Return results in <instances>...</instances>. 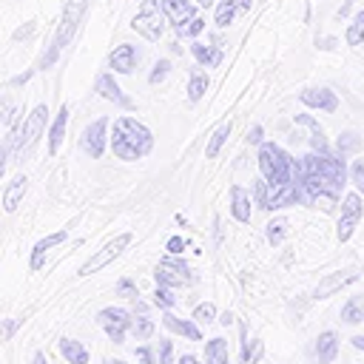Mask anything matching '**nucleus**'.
I'll return each mask as SVG.
<instances>
[{"label": "nucleus", "mask_w": 364, "mask_h": 364, "mask_svg": "<svg viewBox=\"0 0 364 364\" xmlns=\"http://www.w3.org/2000/svg\"><path fill=\"white\" fill-rule=\"evenodd\" d=\"M151 148H154V134H151L148 125H142L134 117L114 119V131H111V151H114V156H119L125 162H134V159L148 156Z\"/></svg>", "instance_id": "nucleus-1"}, {"label": "nucleus", "mask_w": 364, "mask_h": 364, "mask_svg": "<svg viewBox=\"0 0 364 364\" xmlns=\"http://www.w3.org/2000/svg\"><path fill=\"white\" fill-rule=\"evenodd\" d=\"M85 9H88V0H68V3L63 6V14H60V23H57V31H54L51 43L46 46V51L40 54V60H37L34 71H46V68H51V65L60 60V54L68 48V43L74 40V34H77V28H80V20H82Z\"/></svg>", "instance_id": "nucleus-2"}, {"label": "nucleus", "mask_w": 364, "mask_h": 364, "mask_svg": "<svg viewBox=\"0 0 364 364\" xmlns=\"http://www.w3.org/2000/svg\"><path fill=\"white\" fill-rule=\"evenodd\" d=\"M293 156L276 145V142H262L259 145V171L270 185H290L293 182Z\"/></svg>", "instance_id": "nucleus-3"}, {"label": "nucleus", "mask_w": 364, "mask_h": 364, "mask_svg": "<svg viewBox=\"0 0 364 364\" xmlns=\"http://www.w3.org/2000/svg\"><path fill=\"white\" fill-rule=\"evenodd\" d=\"M307 168H313L321 179H324V185H327V191L338 199V193H341V188L347 185V168H344V159H341V154H330V151H313V154H307L304 159H301Z\"/></svg>", "instance_id": "nucleus-4"}, {"label": "nucleus", "mask_w": 364, "mask_h": 364, "mask_svg": "<svg viewBox=\"0 0 364 364\" xmlns=\"http://www.w3.org/2000/svg\"><path fill=\"white\" fill-rule=\"evenodd\" d=\"M165 20H168V14L162 9V0H145L134 14L131 28L136 34H142L145 40H159L165 31Z\"/></svg>", "instance_id": "nucleus-5"}, {"label": "nucleus", "mask_w": 364, "mask_h": 364, "mask_svg": "<svg viewBox=\"0 0 364 364\" xmlns=\"http://www.w3.org/2000/svg\"><path fill=\"white\" fill-rule=\"evenodd\" d=\"M128 245H131V233H119V236H114L111 242H105V245H102V247H100V250H97V253H94V256H91V259L77 270V276H91V273L102 270V267H105V264H111V262H114V259H117Z\"/></svg>", "instance_id": "nucleus-6"}, {"label": "nucleus", "mask_w": 364, "mask_h": 364, "mask_svg": "<svg viewBox=\"0 0 364 364\" xmlns=\"http://www.w3.org/2000/svg\"><path fill=\"white\" fill-rule=\"evenodd\" d=\"M154 279H156V284H165V287H182V284H191V282H193V270H191L182 259L165 256V259L156 264Z\"/></svg>", "instance_id": "nucleus-7"}, {"label": "nucleus", "mask_w": 364, "mask_h": 364, "mask_svg": "<svg viewBox=\"0 0 364 364\" xmlns=\"http://www.w3.org/2000/svg\"><path fill=\"white\" fill-rule=\"evenodd\" d=\"M97 321H100V327L108 333V338L114 344H122L125 333L134 327V318H131V313L125 307H105V310L97 313Z\"/></svg>", "instance_id": "nucleus-8"}, {"label": "nucleus", "mask_w": 364, "mask_h": 364, "mask_svg": "<svg viewBox=\"0 0 364 364\" xmlns=\"http://www.w3.org/2000/svg\"><path fill=\"white\" fill-rule=\"evenodd\" d=\"M111 142V136H108V119L105 117H100V119H94L91 125H85V131H82V136H80V148L91 156V159H100L102 154H105V145Z\"/></svg>", "instance_id": "nucleus-9"}, {"label": "nucleus", "mask_w": 364, "mask_h": 364, "mask_svg": "<svg viewBox=\"0 0 364 364\" xmlns=\"http://www.w3.org/2000/svg\"><path fill=\"white\" fill-rule=\"evenodd\" d=\"M364 213V202H361V193H347L344 196V205H341V216H338V228H336V236L338 242H347L353 236V230L358 228V219Z\"/></svg>", "instance_id": "nucleus-10"}, {"label": "nucleus", "mask_w": 364, "mask_h": 364, "mask_svg": "<svg viewBox=\"0 0 364 364\" xmlns=\"http://www.w3.org/2000/svg\"><path fill=\"white\" fill-rule=\"evenodd\" d=\"M358 276H361V270H358V267H347V270H336V273H327V276H324V279L316 284V290H313V299H330L336 290H341V287L353 284Z\"/></svg>", "instance_id": "nucleus-11"}, {"label": "nucleus", "mask_w": 364, "mask_h": 364, "mask_svg": "<svg viewBox=\"0 0 364 364\" xmlns=\"http://www.w3.org/2000/svg\"><path fill=\"white\" fill-rule=\"evenodd\" d=\"M162 9H165V14H168V23L173 26V31L185 28V26L199 14L191 0H162Z\"/></svg>", "instance_id": "nucleus-12"}, {"label": "nucleus", "mask_w": 364, "mask_h": 364, "mask_svg": "<svg viewBox=\"0 0 364 364\" xmlns=\"http://www.w3.org/2000/svg\"><path fill=\"white\" fill-rule=\"evenodd\" d=\"M299 100H301L307 108H318V111H327V114H333V111L338 108V97H336V91H330V88H304V91L299 94Z\"/></svg>", "instance_id": "nucleus-13"}, {"label": "nucleus", "mask_w": 364, "mask_h": 364, "mask_svg": "<svg viewBox=\"0 0 364 364\" xmlns=\"http://www.w3.org/2000/svg\"><path fill=\"white\" fill-rule=\"evenodd\" d=\"M94 85H97V94H100L102 100H108V102H114V105H119V108H128V111L134 108V100L122 94V88L114 82L111 74H100Z\"/></svg>", "instance_id": "nucleus-14"}, {"label": "nucleus", "mask_w": 364, "mask_h": 364, "mask_svg": "<svg viewBox=\"0 0 364 364\" xmlns=\"http://www.w3.org/2000/svg\"><path fill=\"white\" fill-rule=\"evenodd\" d=\"M136 60H139V54H136V48L128 46V43L117 46V48L108 54V65H111L117 74H131V71L136 68Z\"/></svg>", "instance_id": "nucleus-15"}, {"label": "nucleus", "mask_w": 364, "mask_h": 364, "mask_svg": "<svg viewBox=\"0 0 364 364\" xmlns=\"http://www.w3.org/2000/svg\"><path fill=\"white\" fill-rule=\"evenodd\" d=\"M162 324H165L171 333H179V336H185V338H191V341H199V338H202L199 324H196L193 318H179V316H173L171 310L162 313Z\"/></svg>", "instance_id": "nucleus-16"}, {"label": "nucleus", "mask_w": 364, "mask_h": 364, "mask_svg": "<svg viewBox=\"0 0 364 364\" xmlns=\"http://www.w3.org/2000/svg\"><path fill=\"white\" fill-rule=\"evenodd\" d=\"M247 9H250V0H222V3L216 6L213 23H216L219 28H225V26H230L239 14H245Z\"/></svg>", "instance_id": "nucleus-17"}, {"label": "nucleus", "mask_w": 364, "mask_h": 364, "mask_svg": "<svg viewBox=\"0 0 364 364\" xmlns=\"http://www.w3.org/2000/svg\"><path fill=\"white\" fill-rule=\"evenodd\" d=\"M65 236H68V230H57V233H48L46 239H40L34 247H31V270H40L43 264H46V256H48V250L54 247V245H60V242H65Z\"/></svg>", "instance_id": "nucleus-18"}, {"label": "nucleus", "mask_w": 364, "mask_h": 364, "mask_svg": "<svg viewBox=\"0 0 364 364\" xmlns=\"http://www.w3.org/2000/svg\"><path fill=\"white\" fill-rule=\"evenodd\" d=\"M26 188H28L26 173H17V176L6 185V191H3V208H6V213H14V210H17V205H20L23 196H26Z\"/></svg>", "instance_id": "nucleus-19"}, {"label": "nucleus", "mask_w": 364, "mask_h": 364, "mask_svg": "<svg viewBox=\"0 0 364 364\" xmlns=\"http://www.w3.org/2000/svg\"><path fill=\"white\" fill-rule=\"evenodd\" d=\"M230 213H233V219L242 222V225H247L250 216H253V210H250V193H247L245 188H239V185L230 188Z\"/></svg>", "instance_id": "nucleus-20"}, {"label": "nucleus", "mask_w": 364, "mask_h": 364, "mask_svg": "<svg viewBox=\"0 0 364 364\" xmlns=\"http://www.w3.org/2000/svg\"><path fill=\"white\" fill-rule=\"evenodd\" d=\"M242 333V353H239V364H259L264 355V344L259 338H247V327H239Z\"/></svg>", "instance_id": "nucleus-21"}, {"label": "nucleus", "mask_w": 364, "mask_h": 364, "mask_svg": "<svg viewBox=\"0 0 364 364\" xmlns=\"http://www.w3.org/2000/svg\"><path fill=\"white\" fill-rule=\"evenodd\" d=\"M65 125H68V105H63V108L57 111L54 122H51V131H48V154H51V156L60 151V145H63V139H65Z\"/></svg>", "instance_id": "nucleus-22"}, {"label": "nucleus", "mask_w": 364, "mask_h": 364, "mask_svg": "<svg viewBox=\"0 0 364 364\" xmlns=\"http://www.w3.org/2000/svg\"><path fill=\"white\" fill-rule=\"evenodd\" d=\"M336 355H338V336L333 330L318 333V338H316V358H318V364H330Z\"/></svg>", "instance_id": "nucleus-23"}, {"label": "nucleus", "mask_w": 364, "mask_h": 364, "mask_svg": "<svg viewBox=\"0 0 364 364\" xmlns=\"http://www.w3.org/2000/svg\"><path fill=\"white\" fill-rule=\"evenodd\" d=\"M191 54H193V57H196V63H199V65H205V68H216V65L222 63V51H219L216 46L193 43V46H191Z\"/></svg>", "instance_id": "nucleus-24"}, {"label": "nucleus", "mask_w": 364, "mask_h": 364, "mask_svg": "<svg viewBox=\"0 0 364 364\" xmlns=\"http://www.w3.org/2000/svg\"><path fill=\"white\" fill-rule=\"evenodd\" d=\"M296 125H307V128H310L313 151H330V148H327V139H324V128H321L310 114H299V117H296Z\"/></svg>", "instance_id": "nucleus-25"}, {"label": "nucleus", "mask_w": 364, "mask_h": 364, "mask_svg": "<svg viewBox=\"0 0 364 364\" xmlns=\"http://www.w3.org/2000/svg\"><path fill=\"white\" fill-rule=\"evenodd\" d=\"M60 353L68 364H88V350L74 338H60Z\"/></svg>", "instance_id": "nucleus-26"}, {"label": "nucleus", "mask_w": 364, "mask_h": 364, "mask_svg": "<svg viewBox=\"0 0 364 364\" xmlns=\"http://www.w3.org/2000/svg\"><path fill=\"white\" fill-rule=\"evenodd\" d=\"M205 364H230V353H228L225 338H210L205 344Z\"/></svg>", "instance_id": "nucleus-27"}, {"label": "nucleus", "mask_w": 364, "mask_h": 364, "mask_svg": "<svg viewBox=\"0 0 364 364\" xmlns=\"http://www.w3.org/2000/svg\"><path fill=\"white\" fill-rule=\"evenodd\" d=\"M230 131H233V122L228 119V122H222V125H219V128L210 134V142H208V148H205V156H208V159H213V156L222 151V145L228 142Z\"/></svg>", "instance_id": "nucleus-28"}, {"label": "nucleus", "mask_w": 364, "mask_h": 364, "mask_svg": "<svg viewBox=\"0 0 364 364\" xmlns=\"http://www.w3.org/2000/svg\"><path fill=\"white\" fill-rule=\"evenodd\" d=\"M344 40H347V46H364V11L353 14V20L347 23Z\"/></svg>", "instance_id": "nucleus-29"}, {"label": "nucleus", "mask_w": 364, "mask_h": 364, "mask_svg": "<svg viewBox=\"0 0 364 364\" xmlns=\"http://www.w3.org/2000/svg\"><path fill=\"white\" fill-rule=\"evenodd\" d=\"M341 318H344L347 324H358V321H364V296H353V299L341 307Z\"/></svg>", "instance_id": "nucleus-30"}, {"label": "nucleus", "mask_w": 364, "mask_h": 364, "mask_svg": "<svg viewBox=\"0 0 364 364\" xmlns=\"http://www.w3.org/2000/svg\"><path fill=\"white\" fill-rule=\"evenodd\" d=\"M208 85H210L208 74H193V77L188 80V100H191V102H199V100L205 97Z\"/></svg>", "instance_id": "nucleus-31"}, {"label": "nucleus", "mask_w": 364, "mask_h": 364, "mask_svg": "<svg viewBox=\"0 0 364 364\" xmlns=\"http://www.w3.org/2000/svg\"><path fill=\"white\" fill-rule=\"evenodd\" d=\"M361 148V136L355 134V131H344L341 136H338V142H336V151L344 156V154H355Z\"/></svg>", "instance_id": "nucleus-32"}, {"label": "nucleus", "mask_w": 364, "mask_h": 364, "mask_svg": "<svg viewBox=\"0 0 364 364\" xmlns=\"http://www.w3.org/2000/svg\"><path fill=\"white\" fill-rule=\"evenodd\" d=\"M287 228H290L287 219H273V222H267V242H270V245H282L284 236H287Z\"/></svg>", "instance_id": "nucleus-33"}, {"label": "nucleus", "mask_w": 364, "mask_h": 364, "mask_svg": "<svg viewBox=\"0 0 364 364\" xmlns=\"http://www.w3.org/2000/svg\"><path fill=\"white\" fill-rule=\"evenodd\" d=\"M131 333H134L139 341H148V338L154 336V321L148 318V313H139V316L134 318V327H131Z\"/></svg>", "instance_id": "nucleus-34"}, {"label": "nucleus", "mask_w": 364, "mask_h": 364, "mask_svg": "<svg viewBox=\"0 0 364 364\" xmlns=\"http://www.w3.org/2000/svg\"><path fill=\"white\" fill-rule=\"evenodd\" d=\"M154 304L159 310H171L176 304V296H173V287H165V284H156L154 290Z\"/></svg>", "instance_id": "nucleus-35"}, {"label": "nucleus", "mask_w": 364, "mask_h": 364, "mask_svg": "<svg viewBox=\"0 0 364 364\" xmlns=\"http://www.w3.org/2000/svg\"><path fill=\"white\" fill-rule=\"evenodd\" d=\"M114 293H117V296H122V299H139V287H136V282H134V279H128V276L117 282Z\"/></svg>", "instance_id": "nucleus-36"}, {"label": "nucleus", "mask_w": 364, "mask_h": 364, "mask_svg": "<svg viewBox=\"0 0 364 364\" xmlns=\"http://www.w3.org/2000/svg\"><path fill=\"white\" fill-rule=\"evenodd\" d=\"M213 316H216V307H213L210 301H205V304H199V307L193 310V321H196V324H210Z\"/></svg>", "instance_id": "nucleus-37"}, {"label": "nucleus", "mask_w": 364, "mask_h": 364, "mask_svg": "<svg viewBox=\"0 0 364 364\" xmlns=\"http://www.w3.org/2000/svg\"><path fill=\"white\" fill-rule=\"evenodd\" d=\"M253 199H256V205H259L262 210H267V179H264V176L253 182Z\"/></svg>", "instance_id": "nucleus-38"}, {"label": "nucleus", "mask_w": 364, "mask_h": 364, "mask_svg": "<svg viewBox=\"0 0 364 364\" xmlns=\"http://www.w3.org/2000/svg\"><path fill=\"white\" fill-rule=\"evenodd\" d=\"M202 28H205V17H202V14H196V17H193V20H191L185 28H179L176 34H179V37H196Z\"/></svg>", "instance_id": "nucleus-39"}, {"label": "nucleus", "mask_w": 364, "mask_h": 364, "mask_svg": "<svg viewBox=\"0 0 364 364\" xmlns=\"http://www.w3.org/2000/svg\"><path fill=\"white\" fill-rule=\"evenodd\" d=\"M168 74H171V63H168V60H159V63L154 65V71H151L148 82H151V85H156V82H162Z\"/></svg>", "instance_id": "nucleus-40"}, {"label": "nucleus", "mask_w": 364, "mask_h": 364, "mask_svg": "<svg viewBox=\"0 0 364 364\" xmlns=\"http://www.w3.org/2000/svg\"><path fill=\"white\" fill-rule=\"evenodd\" d=\"M350 179H353V185L358 188V193H364V162H361V159L353 162V168H350Z\"/></svg>", "instance_id": "nucleus-41"}, {"label": "nucleus", "mask_w": 364, "mask_h": 364, "mask_svg": "<svg viewBox=\"0 0 364 364\" xmlns=\"http://www.w3.org/2000/svg\"><path fill=\"white\" fill-rule=\"evenodd\" d=\"M185 247H188V242H185L182 236H171V239H168V245H165V250H168L171 256H179Z\"/></svg>", "instance_id": "nucleus-42"}, {"label": "nucleus", "mask_w": 364, "mask_h": 364, "mask_svg": "<svg viewBox=\"0 0 364 364\" xmlns=\"http://www.w3.org/2000/svg\"><path fill=\"white\" fill-rule=\"evenodd\" d=\"M171 361H173V344L159 341V364H171Z\"/></svg>", "instance_id": "nucleus-43"}, {"label": "nucleus", "mask_w": 364, "mask_h": 364, "mask_svg": "<svg viewBox=\"0 0 364 364\" xmlns=\"http://www.w3.org/2000/svg\"><path fill=\"white\" fill-rule=\"evenodd\" d=\"M20 324H23V318H6V321H3V338L9 341V338H11V333H14Z\"/></svg>", "instance_id": "nucleus-44"}, {"label": "nucleus", "mask_w": 364, "mask_h": 364, "mask_svg": "<svg viewBox=\"0 0 364 364\" xmlns=\"http://www.w3.org/2000/svg\"><path fill=\"white\" fill-rule=\"evenodd\" d=\"M262 134H264L262 125H253V128L247 131V142H250V145H262Z\"/></svg>", "instance_id": "nucleus-45"}, {"label": "nucleus", "mask_w": 364, "mask_h": 364, "mask_svg": "<svg viewBox=\"0 0 364 364\" xmlns=\"http://www.w3.org/2000/svg\"><path fill=\"white\" fill-rule=\"evenodd\" d=\"M136 361L139 364H154V353L148 347H136Z\"/></svg>", "instance_id": "nucleus-46"}, {"label": "nucleus", "mask_w": 364, "mask_h": 364, "mask_svg": "<svg viewBox=\"0 0 364 364\" xmlns=\"http://www.w3.org/2000/svg\"><path fill=\"white\" fill-rule=\"evenodd\" d=\"M233 318H236V316H233L230 310H225V313L219 316V324H222V327H230V324H233Z\"/></svg>", "instance_id": "nucleus-47"}, {"label": "nucleus", "mask_w": 364, "mask_h": 364, "mask_svg": "<svg viewBox=\"0 0 364 364\" xmlns=\"http://www.w3.org/2000/svg\"><path fill=\"white\" fill-rule=\"evenodd\" d=\"M31 31H34V20H31V23L26 26V28H20V31H14V37H28Z\"/></svg>", "instance_id": "nucleus-48"}, {"label": "nucleus", "mask_w": 364, "mask_h": 364, "mask_svg": "<svg viewBox=\"0 0 364 364\" xmlns=\"http://www.w3.org/2000/svg\"><path fill=\"white\" fill-rule=\"evenodd\" d=\"M350 341H353V347H355V350H364V336H353Z\"/></svg>", "instance_id": "nucleus-49"}, {"label": "nucleus", "mask_w": 364, "mask_h": 364, "mask_svg": "<svg viewBox=\"0 0 364 364\" xmlns=\"http://www.w3.org/2000/svg\"><path fill=\"white\" fill-rule=\"evenodd\" d=\"M179 364H199V358H196V355H182Z\"/></svg>", "instance_id": "nucleus-50"}, {"label": "nucleus", "mask_w": 364, "mask_h": 364, "mask_svg": "<svg viewBox=\"0 0 364 364\" xmlns=\"http://www.w3.org/2000/svg\"><path fill=\"white\" fill-rule=\"evenodd\" d=\"M31 364H48V361H46V355H43V353H37V355H34V361H31Z\"/></svg>", "instance_id": "nucleus-51"}, {"label": "nucleus", "mask_w": 364, "mask_h": 364, "mask_svg": "<svg viewBox=\"0 0 364 364\" xmlns=\"http://www.w3.org/2000/svg\"><path fill=\"white\" fill-rule=\"evenodd\" d=\"M102 364H125V361H122V358H105Z\"/></svg>", "instance_id": "nucleus-52"}]
</instances>
